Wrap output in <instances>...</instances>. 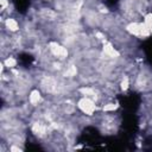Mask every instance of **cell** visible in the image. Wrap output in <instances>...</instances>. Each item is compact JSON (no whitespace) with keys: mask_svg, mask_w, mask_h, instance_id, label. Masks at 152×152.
<instances>
[{"mask_svg":"<svg viewBox=\"0 0 152 152\" xmlns=\"http://www.w3.org/2000/svg\"><path fill=\"white\" fill-rule=\"evenodd\" d=\"M48 51L49 53L58 59V61H64L68 58V55H69V51H68V48L61 43H57V42H50L48 44Z\"/></svg>","mask_w":152,"mask_h":152,"instance_id":"1","label":"cell"},{"mask_svg":"<svg viewBox=\"0 0 152 152\" xmlns=\"http://www.w3.org/2000/svg\"><path fill=\"white\" fill-rule=\"evenodd\" d=\"M77 108L87 116H91L94 115V113L96 112V102L90 99V97H87V96H83L81 97L78 101H77Z\"/></svg>","mask_w":152,"mask_h":152,"instance_id":"2","label":"cell"},{"mask_svg":"<svg viewBox=\"0 0 152 152\" xmlns=\"http://www.w3.org/2000/svg\"><path fill=\"white\" fill-rule=\"evenodd\" d=\"M38 15L45 21H56L58 19V12L52 8H40L38 11Z\"/></svg>","mask_w":152,"mask_h":152,"instance_id":"3","label":"cell"},{"mask_svg":"<svg viewBox=\"0 0 152 152\" xmlns=\"http://www.w3.org/2000/svg\"><path fill=\"white\" fill-rule=\"evenodd\" d=\"M27 100H28V102H30V104H31L32 107H37V106H39V104L42 103L43 97H42L40 91H39L38 89H33V90L30 91Z\"/></svg>","mask_w":152,"mask_h":152,"instance_id":"4","label":"cell"},{"mask_svg":"<svg viewBox=\"0 0 152 152\" xmlns=\"http://www.w3.org/2000/svg\"><path fill=\"white\" fill-rule=\"evenodd\" d=\"M4 25H5V27L10 31V32H12V33H15V32H18L19 31V24H18V21L15 20V19H13V18H7V19H5L4 20Z\"/></svg>","mask_w":152,"mask_h":152,"instance_id":"5","label":"cell"},{"mask_svg":"<svg viewBox=\"0 0 152 152\" xmlns=\"http://www.w3.org/2000/svg\"><path fill=\"white\" fill-rule=\"evenodd\" d=\"M2 63H4V65H5L8 70H10V69H14V68L17 66V59H15L14 57H12V56L5 57L4 61H2Z\"/></svg>","mask_w":152,"mask_h":152,"instance_id":"6","label":"cell"},{"mask_svg":"<svg viewBox=\"0 0 152 152\" xmlns=\"http://www.w3.org/2000/svg\"><path fill=\"white\" fill-rule=\"evenodd\" d=\"M120 88L121 90H127L129 88V77L127 75H124L120 81Z\"/></svg>","mask_w":152,"mask_h":152,"instance_id":"7","label":"cell"},{"mask_svg":"<svg viewBox=\"0 0 152 152\" xmlns=\"http://www.w3.org/2000/svg\"><path fill=\"white\" fill-rule=\"evenodd\" d=\"M116 108H118V104H116V103L114 104V103H112V102H110V103H106V104L102 107L103 112H113V110H115Z\"/></svg>","mask_w":152,"mask_h":152,"instance_id":"8","label":"cell"}]
</instances>
